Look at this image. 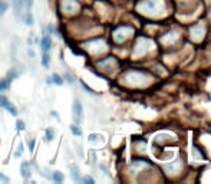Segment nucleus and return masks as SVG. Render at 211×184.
<instances>
[{
    "mask_svg": "<svg viewBox=\"0 0 211 184\" xmlns=\"http://www.w3.org/2000/svg\"><path fill=\"white\" fill-rule=\"evenodd\" d=\"M137 10L146 16H159L165 12L164 0H139Z\"/></svg>",
    "mask_w": 211,
    "mask_h": 184,
    "instance_id": "nucleus-1",
    "label": "nucleus"
},
{
    "mask_svg": "<svg viewBox=\"0 0 211 184\" xmlns=\"http://www.w3.org/2000/svg\"><path fill=\"white\" fill-rule=\"evenodd\" d=\"M122 81L129 86H144L151 81V76L146 72H142L138 69H131V71L124 73Z\"/></svg>",
    "mask_w": 211,
    "mask_h": 184,
    "instance_id": "nucleus-2",
    "label": "nucleus"
},
{
    "mask_svg": "<svg viewBox=\"0 0 211 184\" xmlns=\"http://www.w3.org/2000/svg\"><path fill=\"white\" fill-rule=\"evenodd\" d=\"M154 43H152V40L149 38H145V36H139L137 42H135V45H134V51H132V56L134 58H142V56H145L146 53L149 52V49H151Z\"/></svg>",
    "mask_w": 211,
    "mask_h": 184,
    "instance_id": "nucleus-3",
    "label": "nucleus"
},
{
    "mask_svg": "<svg viewBox=\"0 0 211 184\" xmlns=\"http://www.w3.org/2000/svg\"><path fill=\"white\" fill-rule=\"evenodd\" d=\"M83 48L91 55L98 56V55L104 53L108 49V45H106L104 38H96V39H92V40H89V42H86V43H83Z\"/></svg>",
    "mask_w": 211,
    "mask_h": 184,
    "instance_id": "nucleus-4",
    "label": "nucleus"
},
{
    "mask_svg": "<svg viewBox=\"0 0 211 184\" xmlns=\"http://www.w3.org/2000/svg\"><path fill=\"white\" fill-rule=\"evenodd\" d=\"M134 33V27L128 26V25H121L112 32V39L115 40V43H124L131 38V35Z\"/></svg>",
    "mask_w": 211,
    "mask_h": 184,
    "instance_id": "nucleus-5",
    "label": "nucleus"
},
{
    "mask_svg": "<svg viewBox=\"0 0 211 184\" xmlns=\"http://www.w3.org/2000/svg\"><path fill=\"white\" fill-rule=\"evenodd\" d=\"M59 7H60V12L63 14H75L78 13L80 10V3L78 0H59Z\"/></svg>",
    "mask_w": 211,
    "mask_h": 184,
    "instance_id": "nucleus-6",
    "label": "nucleus"
},
{
    "mask_svg": "<svg viewBox=\"0 0 211 184\" xmlns=\"http://www.w3.org/2000/svg\"><path fill=\"white\" fill-rule=\"evenodd\" d=\"M72 117L75 124H80L82 119H83V108H82V104H80L79 99H75L73 101V105H72Z\"/></svg>",
    "mask_w": 211,
    "mask_h": 184,
    "instance_id": "nucleus-7",
    "label": "nucleus"
},
{
    "mask_svg": "<svg viewBox=\"0 0 211 184\" xmlns=\"http://www.w3.org/2000/svg\"><path fill=\"white\" fill-rule=\"evenodd\" d=\"M178 39H179V32H178V30H174V29L170 30V32H167L164 36L161 38V40H162V43H164L165 46L174 45V43H175Z\"/></svg>",
    "mask_w": 211,
    "mask_h": 184,
    "instance_id": "nucleus-8",
    "label": "nucleus"
},
{
    "mask_svg": "<svg viewBox=\"0 0 211 184\" xmlns=\"http://www.w3.org/2000/svg\"><path fill=\"white\" fill-rule=\"evenodd\" d=\"M98 66H101L104 71H111V69H113V68H116V65H118V62H116V59L113 58V56H106V58H104V59H99L98 62Z\"/></svg>",
    "mask_w": 211,
    "mask_h": 184,
    "instance_id": "nucleus-9",
    "label": "nucleus"
},
{
    "mask_svg": "<svg viewBox=\"0 0 211 184\" xmlns=\"http://www.w3.org/2000/svg\"><path fill=\"white\" fill-rule=\"evenodd\" d=\"M190 33H191V38L194 40H201L204 38V33H205L203 23H195L194 26H191L190 27Z\"/></svg>",
    "mask_w": 211,
    "mask_h": 184,
    "instance_id": "nucleus-10",
    "label": "nucleus"
},
{
    "mask_svg": "<svg viewBox=\"0 0 211 184\" xmlns=\"http://www.w3.org/2000/svg\"><path fill=\"white\" fill-rule=\"evenodd\" d=\"M40 48H42V52H49L52 49V38H50V33H45L40 39Z\"/></svg>",
    "mask_w": 211,
    "mask_h": 184,
    "instance_id": "nucleus-11",
    "label": "nucleus"
},
{
    "mask_svg": "<svg viewBox=\"0 0 211 184\" xmlns=\"http://www.w3.org/2000/svg\"><path fill=\"white\" fill-rule=\"evenodd\" d=\"M30 167H29V163H22V165H20V176L23 177V180L25 181H27L29 178H30Z\"/></svg>",
    "mask_w": 211,
    "mask_h": 184,
    "instance_id": "nucleus-12",
    "label": "nucleus"
},
{
    "mask_svg": "<svg viewBox=\"0 0 211 184\" xmlns=\"http://www.w3.org/2000/svg\"><path fill=\"white\" fill-rule=\"evenodd\" d=\"M69 168H71V177H72L73 181H80L79 168H78L75 164H69Z\"/></svg>",
    "mask_w": 211,
    "mask_h": 184,
    "instance_id": "nucleus-13",
    "label": "nucleus"
},
{
    "mask_svg": "<svg viewBox=\"0 0 211 184\" xmlns=\"http://www.w3.org/2000/svg\"><path fill=\"white\" fill-rule=\"evenodd\" d=\"M42 66L43 68H49V65H50V55H49V52H43L42 53Z\"/></svg>",
    "mask_w": 211,
    "mask_h": 184,
    "instance_id": "nucleus-14",
    "label": "nucleus"
},
{
    "mask_svg": "<svg viewBox=\"0 0 211 184\" xmlns=\"http://www.w3.org/2000/svg\"><path fill=\"white\" fill-rule=\"evenodd\" d=\"M12 3H13V9H14V12H16V14H19L22 12V9L25 7L23 0H12Z\"/></svg>",
    "mask_w": 211,
    "mask_h": 184,
    "instance_id": "nucleus-15",
    "label": "nucleus"
},
{
    "mask_svg": "<svg viewBox=\"0 0 211 184\" xmlns=\"http://www.w3.org/2000/svg\"><path fill=\"white\" fill-rule=\"evenodd\" d=\"M5 109H6V111L9 112L10 115H13V117H17V114H19V112H17V108H16V106H14L12 102H9V104L5 106Z\"/></svg>",
    "mask_w": 211,
    "mask_h": 184,
    "instance_id": "nucleus-16",
    "label": "nucleus"
},
{
    "mask_svg": "<svg viewBox=\"0 0 211 184\" xmlns=\"http://www.w3.org/2000/svg\"><path fill=\"white\" fill-rule=\"evenodd\" d=\"M63 78L60 76L59 73H53L52 75V84H55V85H59V86H62L63 85Z\"/></svg>",
    "mask_w": 211,
    "mask_h": 184,
    "instance_id": "nucleus-17",
    "label": "nucleus"
},
{
    "mask_svg": "<svg viewBox=\"0 0 211 184\" xmlns=\"http://www.w3.org/2000/svg\"><path fill=\"white\" fill-rule=\"evenodd\" d=\"M52 180L55 181V183H63L65 177H63V174H62L60 171H55V173L52 174Z\"/></svg>",
    "mask_w": 211,
    "mask_h": 184,
    "instance_id": "nucleus-18",
    "label": "nucleus"
},
{
    "mask_svg": "<svg viewBox=\"0 0 211 184\" xmlns=\"http://www.w3.org/2000/svg\"><path fill=\"white\" fill-rule=\"evenodd\" d=\"M9 86H10V81L7 78L5 79H0V92H5L9 89Z\"/></svg>",
    "mask_w": 211,
    "mask_h": 184,
    "instance_id": "nucleus-19",
    "label": "nucleus"
},
{
    "mask_svg": "<svg viewBox=\"0 0 211 184\" xmlns=\"http://www.w3.org/2000/svg\"><path fill=\"white\" fill-rule=\"evenodd\" d=\"M23 22L26 23L27 26H32V25H33V16H32V13H30L29 10L23 14Z\"/></svg>",
    "mask_w": 211,
    "mask_h": 184,
    "instance_id": "nucleus-20",
    "label": "nucleus"
},
{
    "mask_svg": "<svg viewBox=\"0 0 211 184\" xmlns=\"http://www.w3.org/2000/svg\"><path fill=\"white\" fill-rule=\"evenodd\" d=\"M45 138H46V141H53V138H55V131H53L52 128H47L46 132H45Z\"/></svg>",
    "mask_w": 211,
    "mask_h": 184,
    "instance_id": "nucleus-21",
    "label": "nucleus"
},
{
    "mask_svg": "<svg viewBox=\"0 0 211 184\" xmlns=\"http://www.w3.org/2000/svg\"><path fill=\"white\" fill-rule=\"evenodd\" d=\"M71 131H72V134L73 135H76V137H80V135H82V130H79L78 124L71 125Z\"/></svg>",
    "mask_w": 211,
    "mask_h": 184,
    "instance_id": "nucleus-22",
    "label": "nucleus"
},
{
    "mask_svg": "<svg viewBox=\"0 0 211 184\" xmlns=\"http://www.w3.org/2000/svg\"><path fill=\"white\" fill-rule=\"evenodd\" d=\"M9 102H10V101H9V99H7L3 94H0V106H2V108H5Z\"/></svg>",
    "mask_w": 211,
    "mask_h": 184,
    "instance_id": "nucleus-23",
    "label": "nucleus"
},
{
    "mask_svg": "<svg viewBox=\"0 0 211 184\" xmlns=\"http://www.w3.org/2000/svg\"><path fill=\"white\" fill-rule=\"evenodd\" d=\"M16 127H17V131H25V128H26V124L22 121V119H17V122H16Z\"/></svg>",
    "mask_w": 211,
    "mask_h": 184,
    "instance_id": "nucleus-24",
    "label": "nucleus"
},
{
    "mask_svg": "<svg viewBox=\"0 0 211 184\" xmlns=\"http://www.w3.org/2000/svg\"><path fill=\"white\" fill-rule=\"evenodd\" d=\"M80 181H82V183H88V184H93V183H95V180H93L92 177H89V176H85L83 178H80Z\"/></svg>",
    "mask_w": 211,
    "mask_h": 184,
    "instance_id": "nucleus-25",
    "label": "nucleus"
},
{
    "mask_svg": "<svg viewBox=\"0 0 211 184\" xmlns=\"http://www.w3.org/2000/svg\"><path fill=\"white\" fill-rule=\"evenodd\" d=\"M23 151H25V150H23V144H19V147H17V151L14 152V157L19 158V157H20V154H22Z\"/></svg>",
    "mask_w": 211,
    "mask_h": 184,
    "instance_id": "nucleus-26",
    "label": "nucleus"
},
{
    "mask_svg": "<svg viewBox=\"0 0 211 184\" xmlns=\"http://www.w3.org/2000/svg\"><path fill=\"white\" fill-rule=\"evenodd\" d=\"M6 9H7V5H6V3H3V2H2V3H0V16H2V14H5V12H6Z\"/></svg>",
    "mask_w": 211,
    "mask_h": 184,
    "instance_id": "nucleus-27",
    "label": "nucleus"
},
{
    "mask_svg": "<svg viewBox=\"0 0 211 184\" xmlns=\"http://www.w3.org/2000/svg\"><path fill=\"white\" fill-rule=\"evenodd\" d=\"M23 5L26 6L27 10H30V7H32V5H33V0H23Z\"/></svg>",
    "mask_w": 211,
    "mask_h": 184,
    "instance_id": "nucleus-28",
    "label": "nucleus"
},
{
    "mask_svg": "<svg viewBox=\"0 0 211 184\" xmlns=\"http://www.w3.org/2000/svg\"><path fill=\"white\" fill-rule=\"evenodd\" d=\"M35 143H36L35 140H30V141H29V150H30V152H33V150H35Z\"/></svg>",
    "mask_w": 211,
    "mask_h": 184,
    "instance_id": "nucleus-29",
    "label": "nucleus"
},
{
    "mask_svg": "<svg viewBox=\"0 0 211 184\" xmlns=\"http://www.w3.org/2000/svg\"><path fill=\"white\" fill-rule=\"evenodd\" d=\"M98 137H99L98 134H91V135H89V141H96Z\"/></svg>",
    "mask_w": 211,
    "mask_h": 184,
    "instance_id": "nucleus-30",
    "label": "nucleus"
},
{
    "mask_svg": "<svg viewBox=\"0 0 211 184\" xmlns=\"http://www.w3.org/2000/svg\"><path fill=\"white\" fill-rule=\"evenodd\" d=\"M50 114H52V117H53V118H55V119H58V121H59V122H60V117H59V115H58V114H56V112H55V111H52V112H50Z\"/></svg>",
    "mask_w": 211,
    "mask_h": 184,
    "instance_id": "nucleus-31",
    "label": "nucleus"
},
{
    "mask_svg": "<svg viewBox=\"0 0 211 184\" xmlns=\"http://www.w3.org/2000/svg\"><path fill=\"white\" fill-rule=\"evenodd\" d=\"M65 78L68 79V82H73V76H72V75H69V73H66V75H65Z\"/></svg>",
    "mask_w": 211,
    "mask_h": 184,
    "instance_id": "nucleus-32",
    "label": "nucleus"
},
{
    "mask_svg": "<svg viewBox=\"0 0 211 184\" xmlns=\"http://www.w3.org/2000/svg\"><path fill=\"white\" fill-rule=\"evenodd\" d=\"M0 180H2V181H6V183H9V178H7L6 176H3V174H0Z\"/></svg>",
    "mask_w": 211,
    "mask_h": 184,
    "instance_id": "nucleus-33",
    "label": "nucleus"
},
{
    "mask_svg": "<svg viewBox=\"0 0 211 184\" xmlns=\"http://www.w3.org/2000/svg\"><path fill=\"white\" fill-rule=\"evenodd\" d=\"M35 43H40V39H39V38H35Z\"/></svg>",
    "mask_w": 211,
    "mask_h": 184,
    "instance_id": "nucleus-34",
    "label": "nucleus"
},
{
    "mask_svg": "<svg viewBox=\"0 0 211 184\" xmlns=\"http://www.w3.org/2000/svg\"><path fill=\"white\" fill-rule=\"evenodd\" d=\"M0 3H2V0H0Z\"/></svg>",
    "mask_w": 211,
    "mask_h": 184,
    "instance_id": "nucleus-35",
    "label": "nucleus"
},
{
    "mask_svg": "<svg viewBox=\"0 0 211 184\" xmlns=\"http://www.w3.org/2000/svg\"><path fill=\"white\" fill-rule=\"evenodd\" d=\"M207 2H210V0H207Z\"/></svg>",
    "mask_w": 211,
    "mask_h": 184,
    "instance_id": "nucleus-36",
    "label": "nucleus"
}]
</instances>
